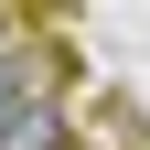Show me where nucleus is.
I'll list each match as a JSON object with an SVG mask.
<instances>
[{
	"label": "nucleus",
	"mask_w": 150,
	"mask_h": 150,
	"mask_svg": "<svg viewBox=\"0 0 150 150\" xmlns=\"http://www.w3.org/2000/svg\"><path fill=\"white\" fill-rule=\"evenodd\" d=\"M0 150H64V107L54 97H22L11 118H0Z\"/></svg>",
	"instance_id": "f257e3e1"
},
{
	"label": "nucleus",
	"mask_w": 150,
	"mask_h": 150,
	"mask_svg": "<svg viewBox=\"0 0 150 150\" xmlns=\"http://www.w3.org/2000/svg\"><path fill=\"white\" fill-rule=\"evenodd\" d=\"M22 97H43V64H32V54H11V43H0V118H11V107H22Z\"/></svg>",
	"instance_id": "f03ea898"
}]
</instances>
